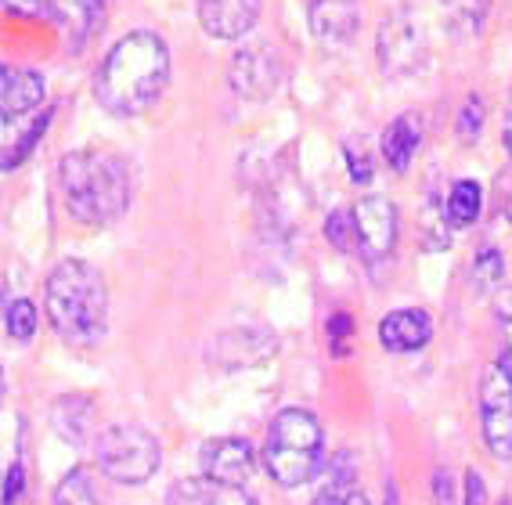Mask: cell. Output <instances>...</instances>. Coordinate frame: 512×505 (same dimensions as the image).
<instances>
[{
  "instance_id": "obj_1",
  "label": "cell",
  "mask_w": 512,
  "mask_h": 505,
  "mask_svg": "<svg viewBox=\"0 0 512 505\" xmlns=\"http://www.w3.org/2000/svg\"><path fill=\"white\" fill-rule=\"evenodd\" d=\"M170 80V47L152 29L119 37L94 73V98L109 116L130 120L145 112Z\"/></svg>"
},
{
  "instance_id": "obj_2",
  "label": "cell",
  "mask_w": 512,
  "mask_h": 505,
  "mask_svg": "<svg viewBox=\"0 0 512 505\" xmlns=\"http://www.w3.org/2000/svg\"><path fill=\"white\" fill-rule=\"evenodd\" d=\"M58 181H62L65 210L91 228L119 221L134 195L127 159L116 152H98V148H80V152L62 156Z\"/></svg>"
},
{
  "instance_id": "obj_3",
  "label": "cell",
  "mask_w": 512,
  "mask_h": 505,
  "mask_svg": "<svg viewBox=\"0 0 512 505\" xmlns=\"http://www.w3.org/2000/svg\"><path fill=\"white\" fill-rule=\"evenodd\" d=\"M44 311L65 343L91 347L109 329V285L87 260H62L44 282Z\"/></svg>"
},
{
  "instance_id": "obj_4",
  "label": "cell",
  "mask_w": 512,
  "mask_h": 505,
  "mask_svg": "<svg viewBox=\"0 0 512 505\" xmlns=\"http://www.w3.org/2000/svg\"><path fill=\"white\" fill-rule=\"evenodd\" d=\"M321 451H325V430L307 408H282L267 426L264 466L285 491L311 484L321 469Z\"/></svg>"
},
{
  "instance_id": "obj_5",
  "label": "cell",
  "mask_w": 512,
  "mask_h": 505,
  "mask_svg": "<svg viewBox=\"0 0 512 505\" xmlns=\"http://www.w3.org/2000/svg\"><path fill=\"white\" fill-rule=\"evenodd\" d=\"M94 462L109 480L116 484H148L159 473L163 462V448L152 430L138 423H112L98 433L94 441Z\"/></svg>"
},
{
  "instance_id": "obj_6",
  "label": "cell",
  "mask_w": 512,
  "mask_h": 505,
  "mask_svg": "<svg viewBox=\"0 0 512 505\" xmlns=\"http://www.w3.org/2000/svg\"><path fill=\"white\" fill-rule=\"evenodd\" d=\"M375 55H379V69L390 80L419 73L426 65V29L419 26L412 11H394L386 15L375 37Z\"/></svg>"
},
{
  "instance_id": "obj_7",
  "label": "cell",
  "mask_w": 512,
  "mask_h": 505,
  "mask_svg": "<svg viewBox=\"0 0 512 505\" xmlns=\"http://www.w3.org/2000/svg\"><path fill=\"white\" fill-rule=\"evenodd\" d=\"M480 426L494 459L512 462V376L498 361L480 376Z\"/></svg>"
},
{
  "instance_id": "obj_8",
  "label": "cell",
  "mask_w": 512,
  "mask_h": 505,
  "mask_svg": "<svg viewBox=\"0 0 512 505\" xmlns=\"http://www.w3.org/2000/svg\"><path fill=\"white\" fill-rule=\"evenodd\" d=\"M228 80H231V91H235L238 98L267 101L278 87H282L285 62L271 44H249V47H242V51H235Z\"/></svg>"
},
{
  "instance_id": "obj_9",
  "label": "cell",
  "mask_w": 512,
  "mask_h": 505,
  "mask_svg": "<svg viewBox=\"0 0 512 505\" xmlns=\"http://www.w3.org/2000/svg\"><path fill=\"white\" fill-rule=\"evenodd\" d=\"M357 249L368 260H386L397 246V206L383 195H368L354 206Z\"/></svg>"
},
{
  "instance_id": "obj_10",
  "label": "cell",
  "mask_w": 512,
  "mask_h": 505,
  "mask_svg": "<svg viewBox=\"0 0 512 505\" xmlns=\"http://www.w3.org/2000/svg\"><path fill=\"white\" fill-rule=\"evenodd\" d=\"M199 466H202V477L246 487L256 469L253 444L242 441V437H213V441L202 444Z\"/></svg>"
},
{
  "instance_id": "obj_11",
  "label": "cell",
  "mask_w": 512,
  "mask_h": 505,
  "mask_svg": "<svg viewBox=\"0 0 512 505\" xmlns=\"http://www.w3.org/2000/svg\"><path fill=\"white\" fill-rule=\"evenodd\" d=\"M260 19V0H199V26L213 40H242Z\"/></svg>"
},
{
  "instance_id": "obj_12",
  "label": "cell",
  "mask_w": 512,
  "mask_h": 505,
  "mask_svg": "<svg viewBox=\"0 0 512 505\" xmlns=\"http://www.w3.org/2000/svg\"><path fill=\"white\" fill-rule=\"evenodd\" d=\"M433 340V318L422 307H401L379 322V343L390 354H415Z\"/></svg>"
},
{
  "instance_id": "obj_13",
  "label": "cell",
  "mask_w": 512,
  "mask_h": 505,
  "mask_svg": "<svg viewBox=\"0 0 512 505\" xmlns=\"http://www.w3.org/2000/svg\"><path fill=\"white\" fill-rule=\"evenodd\" d=\"M166 505H260L246 487L224 484L213 477H188L170 484Z\"/></svg>"
},
{
  "instance_id": "obj_14",
  "label": "cell",
  "mask_w": 512,
  "mask_h": 505,
  "mask_svg": "<svg viewBox=\"0 0 512 505\" xmlns=\"http://www.w3.org/2000/svg\"><path fill=\"white\" fill-rule=\"evenodd\" d=\"M47 83L33 69H4V80H0V109H4V123L19 120L26 112H33L44 101Z\"/></svg>"
},
{
  "instance_id": "obj_15",
  "label": "cell",
  "mask_w": 512,
  "mask_h": 505,
  "mask_svg": "<svg viewBox=\"0 0 512 505\" xmlns=\"http://www.w3.org/2000/svg\"><path fill=\"white\" fill-rule=\"evenodd\" d=\"M357 19H361V11L354 0H311V29L321 44H347L354 37Z\"/></svg>"
},
{
  "instance_id": "obj_16",
  "label": "cell",
  "mask_w": 512,
  "mask_h": 505,
  "mask_svg": "<svg viewBox=\"0 0 512 505\" xmlns=\"http://www.w3.org/2000/svg\"><path fill=\"white\" fill-rule=\"evenodd\" d=\"M379 148H383V159L390 163L394 174H408L415 152L422 148V120L415 112H401V116L383 130Z\"/></svg>"
},
{
  "instance_id": "obj_17",
  "label": "cell",
  "mask_w": 512,
  "mask_h": 505,
  "mask_svg": "<svg viewBox=\"0 0 512 505\" xmlns=\"http://www.w3.org/2000/svg\"><path fill=\"white\" fill-rule=\"evenodd\" d=\"M51 426H55V433L65 444H76V448H80V444L91 437V426H94L91 397H80V394L58 397L55 408H51Z\"/></svg>"
},
{
  "instance_id": "obj_18",
  "label": "cell",
  "mask_w": 512,
  "mask_h": 505,
  "mask_svg": "<svg viewBox=\"0 0 512 505\" xmlns=\"http://www.w3.org/2000/svg\"><path fill=\"white\" fill-rule=\"evenodd\" d=\"M480 210H484V188H480V184L469 181V177L451 184L448 202H444V217L451 221V228H469V224H476Z\"/></svg>"
},
{
  "instance_id": "obj_19",
  "label": "cell",
  "mask_w": 512,
  "mask_h": 505,
  "mask_svg": "<svg viewBox=\"0 0 512 505\" xmlns=\"http://www.w3.org/2000/svg\"><path fill=\"white\" fill-rule=\"evenodd\" d=\"M448 15V29L455 37H476L491 15V0H440Z\"/></svg>"
},
{
  "instance_id": "obj_20",
  "label": "cell",
  "mask_w": 512,
  "mask_h": 505,
  "mask_svg": "<svg viewBox=\"0 0 512 505\" xmlns=\"http://www.w3.org/2000/svg\"><path fill=\"white\" fill-rule=\"evenodd\" d=\"M314 505H368V498L354 487V473H350V459L339 455V469H332L325 487L318 491Z\"/></svg>"
},
{
  "instance_id": "obj_21",
  "label": "cell",
  "mask_w": 512,
  "mask_h": 505,
  "mask_svg": "<svg viewBox=\"0 0 512 505\" xmlns=\"http://www.w3.org/2000/svg\"><path fill=\"white\" fill-rule=\"evenodd\" d=\"M505 285V257L498 249H480L473 260V293L491 296Z\"/></svg>"
},
{
  "instance_id": "obj_22",
  "label": "cell",
  "mask_w": 512,
  "mask_h": 505,
  "mask_svg": "<svg viewBox=\"0 0 512 505\" xmlns=\"http://www.w3.org/2000/svg\"><path fill=\"white\" fill-rule=\"evenodd\" d=\"M4 325H8V336L15 343L33 340L40 325V314H37V307H33V300H8V307H4Z\"/></svg>"
},
{
  "instance_id": "obj_23",
  "label": "cell",
  "mask_w": 512,
  "mask_h": 505,
  "mask_svg": "<svg viewBox=\"0 0 512 505\" xmlns=\"http://www.w3.org/2000/svg\"><path fill=\"white\" fill-rule=\"evenodd\" d=\"M55 505H98V495H94L91 473L83 466H76L69 477L58 484L55 491Z\"/></svg>"
},
{
  "instance_id": "obj_24",
  "label": "cell",
  "mask_w": 512,
  "mask_h": 505,
  "mask_svg": "<svg viewBox=\"0 0 512 505\" xmlns=\"http://www.w3.org/2000/svg\"><path fill=\"white\" fill-rule=\"evenodd\" d=\"M325 235H329V242L336 249H343V253H354L357 249V224H354V210H336L325 221Z\"/></svg>"
},
{
  "instance_id": "obj_25",
  "label": "cell",
  "mask_w": 512,
  "mask_h": 505,
  "mask_svg": "<svg viewBox=\"0 0 512 505\" xmlns=\"http://www.w3.org/2000/svg\"><path fill=\"white\" fill-rule=\"evenodd\" d=\"M480 130H484V98L480 94H469L462 112H458V138L473 145L480 138Z\"/></svg>"
},
{
  "instance_id": "obj_26",
  "label": "cell",
  "mask_w": 512,
  "mask_h": 505,
  "mask_svg": "<svg viewBox=\"0 0 512 505\" xmlns=\"http://www.w3.org/2000/svg\"><path fill=\"white\" fill-rule=\"evenodd\" d=\"M47 120H51V112H47L44 120H37V123H33V127H29L26 134H22V145L15 148V152H8V156H4V170H15V166L22 163V156H26L29 148L37 145V138H40V134H44V130H47Z\"/></svg>"
},
{
  "instance_id": "obj_27",
  "label": "cell",
  "mask_w": 512,
  "mask_h": 505,
  "mask_svg": "<svg viewBox=\"0 0 512 505\" xmlns=\"http://www.w3.org/2000/svg\"><path fill=\"white\" fill-rule=\"evenodd\" d=\"M22 487H26V469H22V462H15V466L8 469V480H4V505L19 502Z\"/></svg>"
},
{
  "instance_id": "obj_28",
  "label": "cell",
  "mask_w": 512,
  "mask_h": 505,
  "mask_svg": "<svg viewBox=\"0 0 512 505\" xmlns=\"http://www.w3.org/2000/svg\"><path fill=\"white\" fill-rule=\"evenodd\" d=\"M433 505H458L455 502V484L444 469H437V477H433Z\"/></svg>"
},
{
  "instance_id": "obj_29",
  "label": "cell",
  "mask_w": 512,
  "mask_h": 505,
  "mask_svg": "<svg viewBox=\"0 0 512 505\" xmlns=\"http://www.w3.org/2000/svg\"><path fill=\"white\" fill-rule=\"evenodd\" d=\"M466 505H487L484 477H480L476 469H466Z\"/></svg>"
},
{
  "instance_id": "obj_30",
  "label": "cell",
  "mask_w": 512,
  "mask_h": 505,
  "mask_svg": "<svg viewBox=\"0 0 512 505\" xmlns=\"http://www.w3.org/2000/svg\"><path fill=\"white\" fill-rule=\"evenodd\" d=\"M347 159H350V177H354V181H372V166H368V156H361L357 159L354 156V148H347Z\"/></svg>"
},
{
  "instance_id": "obj_31",
  "label": "cell",
  "mask_w": 512,
  "mask_h": 505,
  "mask_svg": "<svg viewBox=\"0 0 512 505\" xmlns=\"http://www.w3.org/2000/svg\"><path fill=\"white\" fill-rule=\"evenodd\" d=\"M498 365L512 376V318H502V361Z\"/></svg>"
},
{
  "instance_id": "obj_32",
  "label": "cell",
  "mask_w": 512,
  "mask_h": 505,
  "mask_svg": "<svg viewBox=\"0 0 512 505\" xmlns=\"http://www.w3.org/2000/svg\"><path fill=\"white\" fill-rule=\"evenodd\" d=\"M494 311H498V322H502V318H512V285H505L502 293L494 296Z\"/></svg>"
},
{
  "instance_id": "obj_33",
  "label": "cell",
  "mask_w": 512,
  "mask_h": 505,
  "mask_svg": "<svg viewBox=\"0 0 512 505\" xmlns=\"http://www.w3.org/2000/svg\"><path fill=\"white\" fill-rule=\"evenodd\" d=\"M347 332H350V318L347 314H336L329 322V336L332 340H347Z\"/></svg>"
},
{
  "instance_id": "obj_34",
  "label": "cell",
  "mask_w": 512,
  "mask_h": 505,
  "mask_svg": "<svg viewBox=\"0 0 512 505\" xmlns=\"http://www.w3.org/2000/svg\"><path fill=\"white\" fill-rule=\"evenodd\" d=\"M502 145L512 159V94H509V105H505V123H502Z\"/></svg>"
},
{
  "instance_id": "obj_35",
  "label": "cell",
  "mask_w": 512,
  "mask_h": 505,
  "mask_svg": "<svg viewBox=\"0 0 512 505\" xmlns=\"http://www.w3.org/2000/svg\"><path fill=\"white\" fill-rule=\"evenodd\" d=\"M76 8H80V15L87 19V26H91V22L101 15V0H76Z\"/></svg>"
},
{
  "instance_id": "obj_36",
  "label": "cell",
  "mask_w": 512,
  "mask_h": 505,
  "mask_svg": "<svg viewBox=\"0 0 512 505\" xmlns=\"http://www.w3.org/2000/svg\"><path fill=\"white\" fill-rule=\"evenodd\" d=\"M502 505H512V502H502Z\"/></svg>"
}]
</instances>
